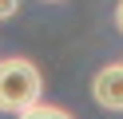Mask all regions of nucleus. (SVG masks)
<instances>
[{
    "instance_id": "1",
    "label": "nucleus",
    "mask_w": 123,
    "mask_h": 119,
    "mask_svg": "<svg viewBox=\"0 0 123 119\" xmlns=\"http://www.w3.org/2000/svg\"><path fill=\"white\" fill-rule=\"evenodd\" d=\"M40 91H44V75L32 60H24V56L0 60V111L24 115L28 107L40 103Z\"/></svg>"
},
{
    "instance_id": "2",
    "label": "nucleus",
    "mask_w": 123,
    "mask_h": 119,
    "mask_svg": "<svg viewBox=\"0 0 123 119\" xmlns=\"http://www.w3.org/2000/svg\"><path fill=\"white\" fill-rule=\"evenodd\" d=\"M91 99L103 111H123V63H107L91 79Z\"/></svg>"
},
{
    "instance_id": "3",
    "label": "nucleus",
    "mask_w": 123,
    "mask_h": 119,
    "mask_svg": "<svg viewBox=\"0 0 123 119\" xmlns=\"http://www.w3.org/2000/svg\"><path fill=\"white\" fill-rule=\"evenodd\" d=\"M16 119H75V115L64 111V107H56V103H36V107H28L24 115H16Z\"/></svg>"
},
{
    "instance_id": "4",
    "label": "nucleus",
    "mask_w": 123,
    "mask_h": 119,
    "mask_svg": "<svg viewBox=\"0 0 123 119\" xmlns=\"http://www.w3.org/2000/svg\"><path fill=\"white\" fill-rule=\"evenodd\" d=\"M16 8H20V0H0V20H12Z\"/></svg>"
},
{
    "instance_id": "5",
    "label": "nucleus",
    "mask_w": 123,
    "mask_h": 119,
    "mask_svg": "<svg viewBox=\"0 0 123 119\" xmlns=\"http://www.w3.org/2000/svg\"><path fill=\"white\" fill-rule=\"evenodd\" d=\"M115 28L123 32V0H119V4H115Z\"/></svg>"
}]
</instances>
